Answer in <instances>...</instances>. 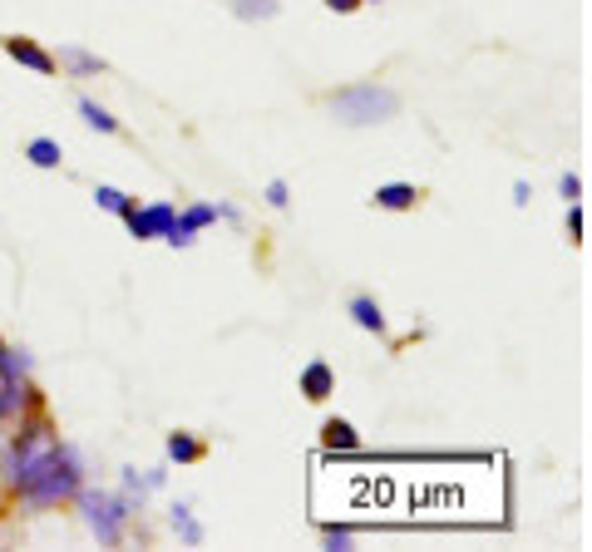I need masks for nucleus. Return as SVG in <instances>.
Listing matches in <instances>:
<instances>
[{"label":"nucleus","mask_w":592,"mask_h":552,"mask_svg":"<svg viewBox=\"0 0 592 552\" xmlns=\"http://www.w3.org/2000/svg\"><path fill=\"white\" fill-rule=\"evenodd\" d=\"M79 489H85V454H79L70 440H55V459L16 493V499H20V509L45 513V509H60V503H75Z\"/></svg>","instance_id":"f257e3e1"},{"label":"nucleus","mask_w":592,"mask_h":552,"mask_svg":"<svg viewBox=\"0 0 592 552\" xmlns=\"http://www.w3.org/2000/svg\"><path fill=\"white\" fill-rule=\"evenodd\" d=\"M75 509L85 518L89 533H95L99 548H119L124 533H129V523H134V513H139V503H134L124 489H89L85 483V489L75 493Z\"/></svg>","instance_id":"f03ea898"},{"label":"nucleus","mask_w":592,"mask_h":552,"mask_svg":"<svg viewBox=\"0 0 592 552\" xmlns=\"http://www.w3.org/2000/svg\"><path fill=\"white\" fill-rule=\"evenodd\" d=\"M326 103H332V119L346 124V129H381V124H391L401 114V95L391 85H375V79L336 89Z\"/></svg>","instance_id":"7ed1b4c3"},{"label":"nucleus","mask_w":592,"mask_h":552,"mask_svg":"<svg viewBox=\"0 0 592 552\" xmlns=\"http://www.w3.org/2000/svg\"><path fill=\"white\" fill-rule=\"evenodd\" d=\"M178 223V207L174 203H139L129 217H124V227H129L134 241H164V233Z\"/></svg>","instance_id":"20e7f679"},{"label":"nucleus","mask_w":592,"mask_h":552,"mask_svg":"<svg viewBox=\"0 0 592 552\" xmlns=\"http://www.w3.org/2000/svg\"><path fill=\"white\" fill-rule=\"evenodd\" d=\"M0 50L10 55L26 75H40V79H50V75H60V65H55V50H45L40 40H30V34H0Z\"/></svg>","instance_id":"39448f33"},{"label":"nucleus","mask_w":592,"mask_h":552,"mask_svg":"<svg viewBox=\"0 0 592 552\" xmlns=\"http://www.w3.org/2000/svg\"><path fill=\"white\" fill-rule=\"evenodd\" d=\"M30 410H40V390L36 379H0V424L6 420H26Z\"/></svg>","instance_id":"423d86ee"},{"label":"nucleus","mask_w":592,"mask_h":552,"mask_svg":"<svg viewBox=\"0 0 592 552\" xmlns=\"http://www.w3.org/2000/svg\"><path fill=\"white\" fill-rule=\"evenodd\" d=\"M55 65H60V75H70V79H95V75H105V69H109L105 55L85 50V45H60Z\"/></svg>","instance_id":"0eeeda50"},{"label":"nucleus","mask_w":592,"mask_h":552,"mask_svg":"<svg viewBox=\"0 0 592 552\" xmlns=\"http://www.w3.org/2000/svg\"><path fill=\"white\" fill-rule=\"evenodd\" d=\"M168 528L178 533V543H184V548H203V543H208V528H203V518L193 513L188 499H174V503H168Z\"/></svg>","instance_id":"6e6552de"},{"label":"nucleus","mask_w":592,"mask_h":552,"mask_svg":"<svg viewBox=\"0 0 592 552\" xmlns=\"http://www.w3.org/2000/svg\"><path fill=\"white\" fill-rule=\"evenodd\" d=\"M296 390H302L312 405H322V400H332V390H336V371H332V361H306L302 365V379H296Z\"/></svg>","instance_id":"1a4fd4ad"},{"label":"nucleus","mask_w":592,"mask_h":552,"mask_svg":"<svg viewBox=\"0 0 592 552\" xmlns=\"http://www.w3.org/2000/svg\"><path fill=\"white\" fill-rule=\"evenodd\" d=\"M371 203L381 207V213H415L420 188H415V183H405V178H395V183H381V188L371 193Z\"/></svg>","instance_id":"9d476101"},{"label":"nucleus","mask_w":592,"mask_h":552,"mask_svg":"<svg viewBox=\"0 0 592 552\" xmlns=\"http://www.w3.org/2000/svg\"><path fill=\"white\" fill-rule=\"evenodd\" d=\"M203 459H208V444H203L198 434H188V430H174V434H168V464L193 469V464H203Z\"/></svg>","instance_id":"9b49d317"},{"label":"nucleus","mask_w":592,"mask_h":552,"mask_svg":"<svg viewBox=\"0 0 592 552\" xmlns=\"http://www.w3.org/2000/svg\"><path fill=\"white\" fill-rule=\"evenodd\" d=\"M346 310H351V321H356L361 331H371V336H385V331H391V321H385V310H381V302H375V296H351L346 302Z\"/></svg>","instance_id":"f8f14e48"},{"label":"nucleus","mask_w":592,"mask_h":552,"mask_svg":"<svg viewBox=\"0 0 592 552\" xmlns=\"http://www.w3.org/2000/svg\"><path fill=\"white\" fill-rule=\"evenodd\" d=\"M89 198H95V207H99V213L119 217V223L134 213V207H139V198H134V193L114 188V183H95V188H89Z\"/></svg>","instance_id":"ddd939ff"},{"label":"nucleus","mask_w":592,"mask_h":552,"mask_svg":"<svg viewBox=\"0 0 592 552\" xmlns=\"http://www.w3.org/2000/svg\"><path fill=\"white\" fill-rule=\"evenodd\" d=\"M20 154H26V164H30V168H45V172H55V168L65 164L60 138H50V134H36L26 148H20Z\"/></svg>","instance_id":"4468645a"},{"label":"nucleus","mask_w":592,"mask_h":552,"mask_svg":"<svg viewBox=\"0 0 592 552\" xmlns=\"http://www.w3.org/2000/svg\"><path fill=\"white\" fill-rule=\"evenodd\" d=\"M322 444L336 448V454H351V448H361V430L351 420H341V414H332V420L322 424Z\"/></svg>","instance_id":"2eb2a0df"},{"label":"nucleus","mask_w":592,"mask_h":552,"mask_svg":"<svg viewBox=\"0 0 592 552\" xmlns=\"http://www.w3.org/2000/svg\"><path fill=\"white\" fill-rule=\"evenodd\" d=\"M26 375H36V355H30L26 345L0 341V379H26Z\"/></svg>","instance_id":"dca6fc26"},{"label":"nucleus","mask_w":592,"mask_h":552,"mask_svg":"<svg viewBox=\"0 0 592 552\" xmlns=\"http://www.w3.org/2000/svg\"><path fill=\"white\" fill-rule=\"evenodd\" d=\"M79 119H85L95 134H109V138H114V134H124V124L114 119V114H109L99 99H79Z\"/></svg>","instance_id":"f3484780"},{"label":"nucleus","mask_w":592,"mask_h":552,"mask_svg":"<svg viewBox=\"0 0 592 552\" xmlns=\"http://www.w3.org/2000/svg\"><path fill=\"white\" fill-rule=\"evenodd\" d=\"M233 16L247 20V26H253V20H277L282 0H233Z\"/></svg>","instance_id":"a211bd4d"},{"label":"nucleus","mask_w":592,"mask_h":552,"mask_svg":"<svg viewBox=\"0 0 592 552\" xmlns=\"http://www.w3.org/2000/svg\"><path fill=\"white\" fill-rule=\"evenodd\" d=\"M322 543L332 548V552H351V548H356V533H351L346 523H326L322 528Z\"/></svg>","instance_id":"6ab92c4d"},{"label":"nucleus","mask_w":592,"mask_h":552,"mask_svg":"<svg viewBox=\"0 0 592 552\" xmlns=\"http://www.w3.org/2000/svg\"><path fill=\"white\" fill-rule=\"evenodd\" d=\"M262 198L277 207V213H287V207H292V183H287V178H272L267 188H262Z\"/></svg>","instance_id":"aec40b11"},{"label":"nucleus","mask_w":592,"mask_h":552,"mask_svg":"<svg viewBox=\"0 0 592 552\" xmlns=\"http://www.w3.org/2000/svg\"><path fill=\"white\" fill-rule=\"evenodd\" d=\"M119 489L129 493V499H134V503H139V509H144L148 489H144V474H139V469H119Z\"/></svg>","instance_id":"412c9836"},{"label":"nucleus","mask_w":592,"mask_h":552,"mask_svg":"<svg viewBox=\"0 0 592 552\" xmlns=\"http://www.w3.org/2000/svg\"><path fill=\"white\" fill-rule=\"evenodd\" d=\"M583 233H588V217H583V203H568V241H583Z\"/></svg>","instance_id":"4be33fe9"},{"label":"nucleus","mask_w":592,"mask_h":552,"mask_svg":"<svg viewBox=\"0 0 592 552\" xmlns=\"http://www.w3.org/2000/svg\"><path fill=\"white\" fill-rule=\"evenodd\" d=\"M558 198H563V203H583V178H578V172H563V178H558Z\"/></svg>","instance_id":"5701e85b"},{"label":"nucleus","mask_w":592,"mask_h":552,"mask_svg":"<svg viewBox=\"0 0 592 552\" xmlns=\"http://www.w3.org/2000/svg\"><path fill=\"white\" fill-rule=\"evenodd\" d=\"M164 483H168V469H164V464H158V469H144V489H148V493L164 489Z\"/></svg>","instance_id":"b1692460"},{"label":"nucleus","mask_w":592,"mask_h":552,"mask_svg":"<svg viewBox=\"0 0 592 552\" xmlns=\"http://www.w3.org/2000/svg\"><path fill=\"white\" fill-rule=\"evenodd\" d=\"M326 10H336V16H356L361 10V0H322Z\"/></svg>","instance_id":"393cba45"},{"label":"nucleus","mask_w":592,"mask_h":552,"mask_svg":"<svg viewBox=\"0 0 592 552\" xmlns=\"http://www.w3.org/2000/svg\"><path fill=\"white\" fill-rule=\"evenodd\" d=\"M218 217H223V223H243V207H237V203H218Z\"/></svg>","instance_id":"a878e982"},{"label":"nucleus","mask_w":592,"mask_h":552,"mask_svg":"<svg viewBox=\"0 0 592 552\" xmlns=\"http://www.w3.org/2000/svg\"><path fill=\"white\" fill-rule=\"evenodd\" d=\"M529 198H533L529 183H514V207H529Z\"/></svg>","instance_id":"bb28decb"},{"label":"nucleus","mask_w":592,"mask_h":552,"mask_svg":"<svg viewBox=\"0 0 592 552\" xmlns=\"http://www.w3.org/2000/svg\"><path fill=\"white\" fill-rule=\"evenodd\" d=\"M361 6H381V0H361Z\"/></svg>","instance_id":"cd10ccee"}]
</instances>
